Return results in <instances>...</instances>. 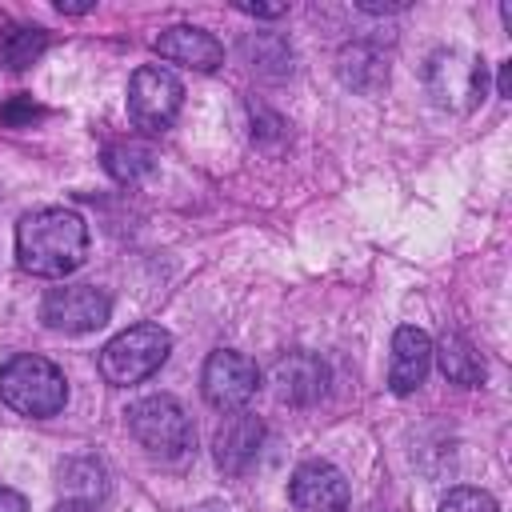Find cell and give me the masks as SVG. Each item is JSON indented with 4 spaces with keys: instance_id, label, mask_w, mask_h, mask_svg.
<instances>
[{
    "instance_id": "21",
    "label": "cell",
    "mask_w": 512,
    "mask_h": 512,
    "mask_svg": "<svg viewBox=\"0 0 512 512\" xmlns=\"http://www.w3.org/2000/svg\"><path fill=\"white\" fill-rule=\"evenodd\" d=\"M0 512H28V500L20 492H12V488L0 484Z\"/></svg>"
},
{
    "instance_id": "6",
    "label": "cell",
    "mask_w": 512,
    "mask_h": 512,
    "mask_svg": "<svg viewBox=\"0 0 512 512\" xmlns=\"http://www.w3.org/2000/svg\"><path fill=\"white\" fill-rule=\"evenodd\" d=\"M180 104H184V84L168 68L144 64V68L132 72V80H128V116H132L136 128L164 132L176 120Z\"/></svg>"
},
{
    "instance_id": "11",
    "label": "cell",
    "mask_w": 512,
    "mask_h": 512,
    "mask_svg": "<svg viewBox=\"0 0 512 512\" xmlns=\"http://www.w3.org/2000/svg\"><path fill=\"white\" fill-rule=\"evenodd\" d=\"M264 448V424L252 416V412H232L220 428H216V440H212V456L224 472L240 476L256 464Z\"/></svg>"
},
{
    "instance_id": "1",
    "label": "cell",
    "mask_w": 512,
    "mask_h": 512,
    "mask_svg": "<svg viewBox=\"0 0 512 512\" xmlns=\"http://www.w3.org/2000/svg\"><path fill=\"white\" fill-rule=\"evenodd\" d=\"M88 256V224L72 208H36L16 224V260L24 272L60 280Z\"/></svg>"
},
{
    "instance_id": "4",
    "label": "cell",
    "mask_w": 512,
    "mask_h": 512,
    "mask_svg": "<svg viewBox=\"0 0 512 512\" xmlns=\"http://www.w3.org/2000/svg\"><path fill=\"white\" fill-rule=\"evenodd\" d=\"M128 432L136 436V444L148 456H160V460H180L196 444V428H192L188 412L180 408V400H172L164 392L144 396L128 408Z\"/></svg>"
},
{
    "instance_id": "24",
    "label": "cell",
    "mask_w": 512,
    "mask_h": 512,
    "mask_svg": "<svg viewBox=\"0 0 512 512\" xmlns=\"http://www.w3.org/2000/svg\"><path fill=\"white\" fill-rule=\"evenodd\" d=\"M404 4H360V12H400Z\"/></svg>"
},
{
    "instance_id": "17",
    "label": "cell",
    "mask_w": 512,
    "mask_h": 512,
    "mask_svg": "<svg viewBox=\"0 0 512 512\" xmlns=\"http://www.w3.org/2000/svg\"><path fill=\"white\" fill-rule=\"evenodd\" d=\"M340 80L356 92H376L380 84H388V64L372 48L352 44V48L340 52Z\"/></svg>"
},
{
    "instance_id": "3",
    "label": "cell",
    "mask_w": 512,
    "mask_h": 512,
    "mask_svg": "<svg viewBox=\"0 0 512 512\" xmlns=\"http://www.w3.org/2000/svg\"><path fill=\"white\" fill-rule=\"evenodd\" d=\"M172 352V336L160 324H132L100 348V376L116 388L148 380Z\"/></svg>"
},
{
    "instance_id": "2",
    "label": "cell",
    "mask_w": 512,
    "mask_h": 512,
    "mask_svg": "<svg viewBox=\"0 0 512 512\" xmlns=\"http://www.w3.org/2000/svg\"><path fill=\"white\" fill-rule=\"evenodd\" d=\"M0 400L20 416L44 420V416H56L64 408L68 384H64V372L52 360L20 352L0 368Z\"/></svg>"
},
{
    "instance_id": "13",
    "label": "cell",
    "mask_w": 512,
    "mask_h": 512,
    "mask_svg": "<svg viewBox=\"0 0 512 512\" xmlns=\"http://www.w3.org/2000/svg\"><path fill=\"white\" fill-rule=\"evenodd\" d=\"M272 384H276V396L284 404H312L328 388V368L312 352H288L284 360H276Z\"/></svg>"
},
{
    "instance_id": "10",
    "label": "cell",
    "mask_w": 512,
    "mask_h": 512,
    "mask_svg": "<svg viewBox=\"0 0 512 512\" xmlns=\"http://www.w3.org/2000/svg\"><path fill=\"white\" fill-rule=\"evenodd\" d=\"M156 56L172 60V64H184V68H196V72H216L224 64V48L212 32L196 28V24H172L164 28L156 40H152Z\"/></svg>"
},
{
    "instance_id": "19",
    "label": "cell",
    "mask_w": 512,
    "mask_h": 512,
    "mask_svg": "<svg viewBox=\"0 0 512 512\" xmlns=\"http://www.w3.org/2000/svg\"><path fill=\"white\" fill-rule=\"evenodd\" d=\"M440 512H500L484 488H452L440 500Z\"/></svg>"
},
{
    "instance_id": "15",
    "label": "cell",
    "mask_w": 512,
    "mask_h": 512,
    "mask_svg": "<svg viewBox=\"0 0 512 512\" xmlns=\"http://www.w3.org/2000/svg\"><path fill=\"white\" fill-rule=\"evenodd\" d=\"M104 168L116 184H140L156 168V152L140 140H116L104 148Z\"/></svg>"
},
{
    "instance_id": "9",
    "label": "cell",
    "mask_w": 512,
    "mask_h": 512,
    "mask_svg": "<svg viewBox=\"0 0 512 512\" xmlns=\"http://www.w3.org/2000/svg\"><path fill=\"white\" fill-rule=\"evenodd\" d=\"M288 500L296 504V512H348L352 488L328 460H304L288 480Z\"/></svg>"
},
{
    "instance_id": "18",
    "label": "cell",
    "mask_w": 512,
    "mask_h": 512,
    "mask_svg": "<svg viewBox=\"0 0 512 512\" xmlns=\"http://www.w3.org/2000/svg\"><path fill=\"white\" fill-rule=\"evenodd\" d=\"M60 488L72 496V500H88V496H100L104 492V468L96 460H68L60 468Z\"/></svg>"
},
{
    "instance_id": "8",
    "label": "cell",
    "mask_w": 512,
    "mask_h": 512,
    "mask_svg": "<svg viewBox=\"0 0 512 512\" xmlns=\"http://www.w3.org/2000/svg\"><path fill=\"white\" fill-rule=\"evenodd\" d=\"M112 316V300L96 288V284H64V288H48L44 304H40V320L52 332L64 336H80L92 332L100 324H108Z\"/></svg>"
},
{
    "instance_id": "12",
    "label": "cell",
    "mask_w": 512,
    "mask_h": 512,
    "mask_svg": "<svg viewBox=\"0 0 512 512\" xmlns=\"http://www.w3.org/2000/svg\"><path fill=\"white\" fill-rule=\"evenodd\" d=\"M428 364H432V340H428V332H420L412 324L396 328V336H392V364H388L392 392L396 396L416 392L424 384V376H428Z\"/></svg>"
},
{
    "instance_id": "7",
    "label": "cell",
    "mask_w": 512,
    "mask_h": 512,
    "mask_svg": "<svg viewBox=\"0 0 512 512\" xmlns=\"http://www.w3.org/2000/svg\"><path fill=\"white\" fill-rule=\"evenodd\" d=\"M260 388V368L252 356L244 352H232V348H220L204 360V372H200V392L212 408L220 412H240Z\"/></svg>"
},
{
    "instance_id": "25",
    "label": "cell",
    "mask_w": 512,
    "mask_h": 512,
    "mask_svg": "<svg viewBox=\"0 0 512 512\" xmlns=\"http://www.w3.org/2000/svg\"><path fill=\"white\" fill-rule=\"evenodd\" d=\"M56 8H60V12H88V8H92V4H64V0H60V4H56Z\"/></svg>"
},
{
    "instance_id": "16",
    "label": "cell",
    "mask_w": 512,
    "mask_h": 512,
    "mask_svg": "<svg viewBox=\"0 0 512 512\" xmlns=\"http://www.w3.org/2000/svg\"><path fill=\"white\" fill-rule=\"evenodd\" d=\"M48 48V32L40 24H8L0 28V60L16 72L32 68Z\"/></svg>"
},
{
    "instance_id": "5",
    "label": "cell",
    "mask_w": 512,
    "mask_h": 512,
    "mask_svg": "<svg viewBox=\"0 0 512 512\" xmlns=\"http://www.w3.org/2000/svg\"><path fill=\"white\" fill-rule=\"evenodd\" d=\"M484 84H488L484 60L460 48H436L424 64V88L448 112H468L484 96Z\"/></svg>"
},
{
    "instance_id": "20",
    "label": "cell",
    "mask_w": 512,
    "mask_h": 512,
    "mask_svg": "<svg viewBox=\"0 0 512 512\" xmlns=\"http://www.w3.org/2000/svg\"><path fill=\"white\" fill-rule=\"evenodd\" d=\"M236 8L248 12V16H260V20H276V16L288 12V4H236Z\"/></svg>"
},
{
    "instance_id": "22",
    "label": "cell",
    "mask_w": 512,
    "mask_h": 512,
    "mask_svg": "<svg viewBox=\"0 0 512 512\" xmlns=\"http://www.w3.org/2000/svg\"><path fill=\"white\" fill-rule=\"evenodd\" d=\"M496 92L500 96H512V60L500 64V76H496Z\"/></svg>"
},
{
    "instance_id": "23",
    "label": "cell",
    "mask_w": 512,
    "mask_h": 512,
    "mask_svg": "<svg viewBox=\"0 0 512 512\" xmlns=\"http://www.w3.org/2000/svg\"><path fill=\"white\" fill-rule=\"evenodd\" d=\"M52 512H96V508H92L88 500H72V496H64V500H60Z\"/></svg>"
},
{
    "instance_id": "14",
    "label": "cell",
    "mask_w": 512,
    "mask_h": 512,
    "mask_svg": "<svg viewBox=\"0 0 512 512\" xmlns=\"http://www.w3.org/2000/svg\"><path fill=\"white\" fill-rule=\"evenodd\" d=\"M432 356L440 360L444 380H452V384H460V388H472V384L484 380V356H480L476 344H472L468 336H460V332H444L440 344L432 348Z\"/></svg>"
}]
</instances>
